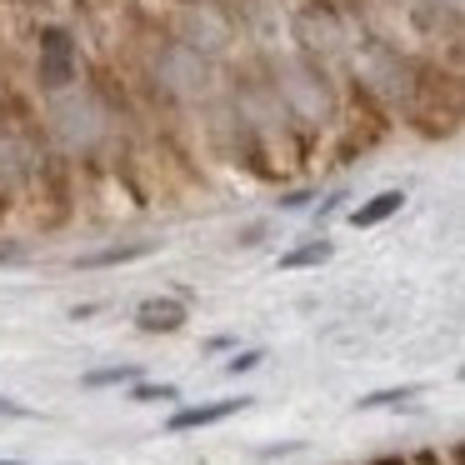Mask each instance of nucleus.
Instances as JSON below:
<instances>
[{
	"label": "nucleus",
	"instance_id": "nucleus-1",
	"mask_svg": "<svg viewBox=\"0 0 465 465\" xmlns=\"http://www.w3.org/2000/svg\"><path fill=\"white\" fill-rule=\"evenodd\" d=\"M275 85H281L285 105H291L295 121L305 125H321L335 115V95H331V81H325L321 65L311 61H285L281 71H275Z\"/></svg>",
	"mask_w": 465,
	"mask_h": 465
},
{
	"label": "nucleus",
	"instance_id": "nucleus-2",
	"mask_svg": "<svg viewBox=\"0 0 465 465\" xmlns=\"http://www.w3.org/2000/svg\"><path fill=\"white\" fill-rule=\"evenodd\" d=\"M211 61L205 55H195L191 45L171 41L161 55H155V85H161L165 95H175V101H201V95H211Z\"/></svg>",
	"mask_w": 465,
	"mask_h": 465
},
{
	"label": "nucleus",
	"instance_id": "nucleus-3",
	"mask_svg": "<svg viewBox=\"0 0 465 465\" xmlns=\"http://www.w3.org/2000/svg\"><path fill=\"white\" fill-rule=\"evenodd\" d=\"M291 35H295V45L305 51V61H311V65L335 61V55L351 51L345 21H341V11H331V5H305V11H295Z\"/></svg>",
	"mask_w": 465,
	"mask_h": 465
},
{
	"label": "nucleus",
	"instance_id": "nucleus-4",
	"mask_svg": "<svg viewBox=\"0 0 465 465\" xmlns=\"http://www.w3.org/2000/svg\"><path fill=\"white\" fill-rule=\"evenodd\" d=\"M231 35H235V25H231V15H225L215 0H191V5L181 11V45H191L195 55L225 51Z\"/></svg>",
	"mask_w": 465,
	"mask_h": 465
},
{
	"label": "nucleus",
	"instance_id": "nucleus-5",
	"mask_svg": "<svg viewBox=\"0 0 465 465\" xmlns=\"http://www.w3.org/2000/svg\"><path fill=\"white\" fill-rule=\"evenodd\" d=\"M245 405H251V401H245V395H241V401H235V395H231V401H205V405H185V411H175L171 420H165V430H171V435H185V430H201V425H221V420H231L235 411H245Z\"/></svg>",
	"mask_w": 465,
	"mask_h": 465
},
{
	"label": "nucleus",
	"instance_id": "nucleus-6",
	"mask_svg": "<svg viewBox=\"0 0 465 465\" xmlns=\"http://www.w3.org/2000/svg\"><path fill=\"white\" fill-rule=\"evenodd\" d=\"M71 35L65 31H45L41 35V81L51 85V91H61V85H71L75 65H71Z\"/></svg>",
	"mask_w": 465,
	"mask_h": 465
},
{
	"label": "nucleus",
	"instance_id": "nucleus-7",
	"mask_svg": "<svg viewBox=\"0 0 465 465\" xmlns=\"http://www.w3.org/2000/svg\"><path fill=\"white\" fill-rule=\"evenodd\" d=\"M185 321H191V311H185V301H175V295L141 301V311H135V325H141L145 335H171V331H181Z\"/></svg>",
	"mask_w": 465,
	"mask_h": 465
},
{
	"label": "nucleus",
	"instance_id": "nucleus-8",
	"mask_svg": "<svg viewBox=\"0 0 465 465\" xmlns=\"http://www.w3.org/2000/svg\"><path fill=\"white\" fill-rule=\"evenodd\" d=\"M405 205V195L401 191H381V195H371L365 205H355L351 211V225L355 231H371V225H381V221H391L395 211Z\"/></svg>",
	"mask_w": 465,
	"mask_h": 465
},
{
	"label": "nucleus",
	"instance_id": "nucleus-9",
	"mask_svg": "<svg viewBox=\"0 0 465 465\" xmlns=\"http://www.w3.org/2000/svg\"><path fill=\"white\" fill-rule=\"evenodd\" d=\"M161 241H131V245H105V251L95 255H81V271H101V265H125V261H141V255H151Z\"/></svg>",
	"mask_w": 465,
	"mask_h": 465
},
{
	"label": "nucleus",
	"instance_id": "nucleus-10",
	"mask_svg": "<svg viewBox=\"0 0 465 465\" xmlns=\"http://www.w3.org/2000/svg\"><path fill=\"white\" fill-rule=\"evenodd\" d=\"M335 255V245L331 241H311V245H301V251H285L281 255V271H305V265H325Z\"/></svg>",
	"mask_w": 465,
	"mask_h": 465
},
{
	"label": "nucleus",
	"instance_id": "nucleus-11",
	"mask_svg": "<svg viewBox=\"0 0 465 465\" xmlns=\"http://www.w3.org/2000/svg\"><path fill=\"white\" fill-rule=\"evenodd\" d=\"M415 385H401V391H371V395H361L355 401V411H381V405H405V401H415Z\"/></svg>",
	"mask_w": 465,
	"mask_h": 465
},
{
	"label": "nucleus",
	"instance_id": "nucleus-12",
	"mask_svg": "<svg viewBox=\"0 0 465 465\" xmlns=\"http://www.w3.org/2000/svg\"><path fill=\"white\" fill-rule=\"evenodd\" d=\"M135 365H105V371H91L85 375V385H121V381H135Z\"/></svg>",
	"mask_w": 465,
	"mask_h": 465
},
{
	"label": "nucleus",
	"instance_id": "nucleus-13",
	"mask_svg": "<svg viewBox=\"0 0 465 465\" xmlns=\"http://www.w3.org/2000/svg\"><path fill=\"white\" fill-rule=\"evenodd\" d=\"M261 361H265V351H241L231 365H225V371H231V375H241V371H255Z\"/></svg>",
	"mask_w": 465,
	"mask_h": 465
},
{
	"label": "nucleus",
	"instance_id": "nucleus-14",
	"mask_svg": "<svg viewBox=\"0 0 465 465\" xmlns=\"http://www.w3.org/2000/svg\"><path fill=\"white\" fill-rule=\"evenodd\" d=\"M135 401H175V385H135Z\"/></svg>",
	"mask_w": 465,
	"mask_h": 465
},
{
	"label": "nucleus",
	"instance_id": "nucleus-15",
	"mask_svg": "<svg viewBox=\"0 0 465 465\" xmlns=\"http://www.w3.org/2000/svg\"><path fill=\"white\" fill-rule=\"evenodd\" d=\"M0 415H31V411H25V405H15V401H5V395H0Z\"/></svg>",
	"mask_w": 465,
	"mask_h": 465
},
{
	"label": "nucleus",
	"instance_id": "nucleus-16",
	"mask_svg": "<svg viewBox=\"0 0 465 465\" xmlns=\"http://www.w3.org/2000/svg\"><path fill=\"white\" fill-rule=\"evenodd\" d=\"M5 261H21V245H0V265Z\"/></svg>",
	"mask_w": 465,
	"mask_h": 465
},
{
	"label": "nucleus",
	"instance_id": "nucleus-17",
	"mask_svg": "<svg viewBox=\"0 0 465 465\" xmlns=\"http://www.w3.org/2000/svg\"><path fill=\"white\" fill-rule=\"evenodd\" d=\"M381 465H405V460H381Z\"/></svg>",
	"mask_w": 465,
	"mask_h": 465
},
{
	"label": "nucleus",
	"instance_id": "nucleus-18",
	"mask_svg": "<svg viewBox=\"0 0 465 465\" xmlns=\"http://www.w3.org/2000/svg\"><path fill=\"white\" fill-rule=\"evenodd\" d=\"M0 465H21V460H0Z\"/></svg>",
	"mask_w": 465,
	"mask_h": 465
},
{
	"label": "nucleus",
	"instance_id": "nucleus-19",
	"mask_svg": "<svg viewBox=\"0 0 465 465\" xmlns=\"http://www.w3.org/2000/svg\"><path fill=\"white\" fill-rule=\"evenodd\" d=\"M445 5H460V0H445Z\"/></svg>",
	"mask_w": 465,
	"mask_h": 465
}]
</instances>
